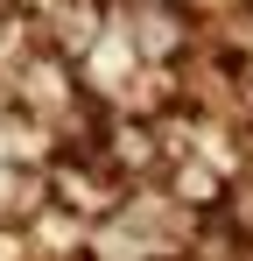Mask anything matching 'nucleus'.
I'll use <instances>...</instances> for the list:
<instances>
[{
	"label": "nucleus",
	"instance_id": "1",
	"mask_svg": "<svg viewBox=\"0 0 253 261\" xmlns=\"http://www.w3.org/2000/svg\"><path fill=\"white\" fill-rule=\"evenodd\" d=\"M113 29L134 43L141 64H162V71H176L197 49V14L183 0H113Z\"/></svg>",
	"mask_w": 253,
	"mask_h": 261
},
{
	"label": "nucleus",
	"instance_id": "2",
	"mask_svg": "<svg viewBox=\"0 0 253 261\" xmlns=\"http://www.w3.org/2000/svg\"><path fill=\"white\" fill-rule=\"evenodd\" d=\"M162 191L176 198V205H190V212H218V205H225V191H232V176L211 170L204 155H169Z\"/></svg>",
	"mask_w": 253,
	"mask_h": 261
},
{
	"label": "nucleus",
	"instance_id": "3",
	"mask_svg": "<svg viewBox=\"0 0 253 261\" xmlns=\"http://www.w3.org/2000/svg\"><path fill=\"white\" fill-rule=\"evenodd\" d=\"M49 205V170L36 163H0V226H28Z\"/></svg>",
	"mask_w": 253,
	"mask_h": 261
},
{
	"label": "nucleus",
	"instance_id": "4",
	"mask_svg": "<svg viewBox=\"0 0 253 261\" xmlns=\"http://www.w3.org/2000/svg\"><path fill=\"white\" fill-rule=\"evenodd\" d=\"M0 261H28V226H0Z\"/></svg>",
	"mask_w": 253,
	"mask_h": 261
}]
</instances>
